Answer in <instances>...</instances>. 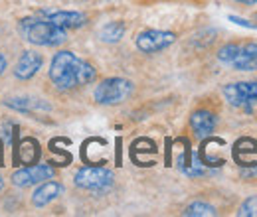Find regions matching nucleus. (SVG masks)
<instances>
[{"mask_svg": "<svg viewBox=\"0 0 257 217\" xmlns=\"http://www.w3.org/2000/svg\"><path fill=\"white\" fill-rule=\"evenodd\" d=\"M95 69L93 65L79 60L71 52H60L54 56L50 65V79L60 87V89H75L81 85H87L95 79Z\"/></svg>", "mask_w": 257, "mask_h": 217, "instance_id": "1", "label": "nucleus"}, {"mask_svg": "<svg viewBox=\"0 0 257 217\" xmlns=\"http://www.w3.org/2000/svg\"><path fill=\"white\" fill-rule=\"evenodd\" d=\"M20 34L26 42L34 46H60L65 42V30L52 24L50 20L38 18H24L20 20Z\"/></svg>", "mask_w": 257, "mask_h": 217, "instance_id": "2", "label": "nucleus"}, {"mask_svg": "<svg viewBox=\"0 0 257 217\" xmlns=\"http://www.w3.org/2000/svg\"><path fill=\"white\" fill-rule=\"evenodd\" d=\"M218 60L225 65H231L237 71H255L257 44H225L218 52Z\"/></svg>", "mask_w": 257, "mask_h": 217, "instance_id": "3", "label": "nucleus"}, {"mask_svg": "<svg viewBox=\"0 0 257 217\" xmlns=\"http://www.w3.org/2000/svg\"><path fill=\"white\" fill-rule=\"evenodd\" d=\"M75 186L81 189H89V191H105L113 184V172L103 168V166H85L81 168L75 178H73Z\"/></svg>", "mask_w": 257, "mask_h": 217, "instance_id": "4", "label": "nucleus"}, {"mask_svg": "<svg viewBox=\"0 0 257 217\" xmlns=\"http://www.w3.org/2000/svg\"><path fill=\"white\" fill-rule=\"evenodd\" d=\"M131 93H133L131 81L121 77H111L101 81L93 95H95V101L101 105H117V103H123Z\"/></svg>", "mask_w": 257, "mask_h": 217, "instance_id": "5", "label": "nucleus"}, {"mask_svg": "<svg viewBox=\"0 0 257 217\" xmlns=\"http://www.w3.org/2000/svg\"><path fill=\"white\" fill-rule=\"evenodd\" d=\"M224 95L229 101V105L251 113V105H253V101H257V83H247V81L229 83L224 87Z\"/></svg>", "mask_w": 257, "mask_h": 217, "instance_id": "6", "label": "nucleus"}, {"mask_svg": "<svg viewBox=\"0 0 257 217\" xmlns=\"http://www.w3.org/2000/svg\"><path fill=\"white\" fill-rule=\"evenodd\" d=\"M176 40V36L172 32H164V30H147L141 32L137 36V48L145 54H157L166 50L168 46H172Z\"/></svg>", "mask_w": 257, "mask_h": 217, "instance_id": "7", "label": "nucleus"}, {"mask_svg": "<svg viewBox=\"0 0 257 217\" xmlns=\"http://www.w3.org/2000/svg\"><path fill=\"white\" fill-rule=\"evenodd\" d=\"M56 174V170L48 164H32L26 168H20L12 174V184L18 187L32 186V184H40L44 180H50Z\"/></svg>", "mask_w": 257, "mask_h": 217, "instance_id": "8", "label": "nucleus"}, {"mask_svg": "<svg viewBox=\"0 0 257 217\" xmlns=\"http://www.w3.org/2000/svg\"><path fill=\"white\" fill-rule=\"evenodd\" d=\"M40 16L46 18V20H50L52 24L64 28V30L65 28H81V26L87 22L85 14H81V12H71V10H42Z\"/></svg>", "mask_w": 257, "mask_h": 217, "instance_id": "9", "label": "nucleus"}, {"mask_svg": "<svg viewBox=\"0 0 257 217\" xmlns=\"http://www.w3.org/2000/svg\"><path fill=\"white\" fill-rule=\"evenodd\" d=\"M42 56L40 54H36L32 50H28V52H24L22 56H20V60L16 63V67H14V75H16V79H22V81H26V79H30L34 77L36 73H38V69L42 67Z\"/></svg>", "mask_w": 257, "mask_h": 217, "instance_id": "10", "label": "nucleus"}, {"mask_svg": "<svg viewBox=\"0 0 257 217\" xmlns=\"http://www.w3.org/2000/svg\"><path fill=\"white\" fill-rule=\"evenodd\" d=\"M216 124H218L216 115L210 113V111H204V109L192 113V117H190V126H192V130L196 132V136H200V138L210 136L214 132Z\"/></svg>", "mask_w": 257, "mask_h": 217, "instance_id": "11", "label": "nucleus"}, {"mask_svg": "<svg viewBox=\"0 0 257 217\" xmlns=\"http://www.w3.org/2000/svg\"><path fill=\"white\" fill-rule=\"evenodd\" d=\"M62 191H64L62 184H58V182H46V184H42L32 193V203L36 207H44L50 201H54L58 195H62Z\"/></svg>", "mask_w": 257, "mask_h": 217, "instance_id": "12", "label": "nucleus"}, {"mask_svg": "<svg viewBox=\"0 0 257 217\" xmlns=\"http://www.w3.org/2000/svg\"><path fill=\"white\" fill-rule=\"evenodd\" d=\"M99 36H101L103 42L115 44V42H119V40L125 36V24H123V22H109V24H105V26L101 28Z\"/></svg>", "mask_w": 257, "mask_h": 217, "instance_id": "13", "label": "nucleus"}, {"mask_svg": "<svg viewBox=\"0 0 257 217\" xmlns=\"http://www.w3.org/2000/svg\"><path fill=\"white\" fill-rule=\"evenodd\" d=\"M184 215H216V209L208 203H202V201H196V203H190L186 209H184Z\"/></svg>", "mask_w": 257, "mask_h": 217, "instance_id": "14", "label": "nucleus"}, {"mask_svg": "<svg viewBox=\"0 0 257 217\" xmlns=\"http://www.w3.org/2000/svg\"><path fill=\"white\" fill-rule=\"evenodd\" d=\"M239 217H257V195H251L249 199H245L237 211Z\"/></svg>", "mask_w": 257, "mask_h": 217, "instance_id": "15", "label": "nucleus"}, {"mask_svg": "<svg viewBox=\"0 0 257 217\" xmlns=\"http://www.w3.org/2000/svg\"><path fill=\"white\" fill-rule=\"evenodd\" d=\"M4 69H6V60H4V56L0 54V75L4 73Z\"/></svg>", "mask_w": 257, "mask_h": 217, "instance_id": "16", "label": "nucleus"}, {"mask_svg": "<svg viewBox=\"0 0 257 217\" xmlns=\"http://www.w3.org/2000/svg\"><path fill=\"white\" fill-rule=\"evenodd\" d=\"M235 2H241V4H255L257 0H235Z\"/></svg>", "mask_w": 257, "mask_h": 217, "instance_id": "17", "label": "nucleus"}, {"mask_svg": "<svg viewBox=\"0 0 257 217\" xmlns=\"http://www.w3.org/2000/svg\"><path fill=\"white\" fill-rule=\"evenodd\" d=\"M2 186H4V182H2V176H0V189H2Z\"/></svg>", "mask_w": 257, "mask_h": 217, "instance_id": "18", "label": "nucleus"}]
</instances>
